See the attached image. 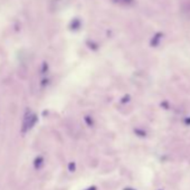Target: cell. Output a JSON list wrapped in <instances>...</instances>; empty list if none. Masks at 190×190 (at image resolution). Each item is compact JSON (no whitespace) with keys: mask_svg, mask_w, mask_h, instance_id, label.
Returning a JSON list of instances; mask_svg holds the SVG:
<instances>
[{"mask_svg":"<svg viewBox=\"0 0 190 190\" xmlns=\"http://www.w3.org/2000/svg\"><path fill=\"white\" fill-rule=\"evenodd\" d=\"M43 163H44V159H43L41 157H38L35 160V162H34V165H35L36 169H39L40 167L43 165Z\"/></svg>","mask_w":190,"mask_h":190,"instance_id":"1","label":"cell"},{"mask_svg":"<svg viewBox=\"0 0 190 190\" xmlns=\"http://www.w3.org/2000/svg\"><path fill=\"white\" fill-rule=\"evenodd\" d=\"M70 171L75 170V163H70Z\"/></svg>","mask_w":190,"mask_h":190,"instance_id":"2","label":"cell"},{"mask_svg":"<svg viewBox=\"0 0 190 190\" xmlns=\"http://www.w3.org/2000/svg\"><path fill=\"white\" fill-rule=\"evenodd\" d=\"M87 190H96V187H94V186H93V187H91V188H88Z\"/></svg>","mask_w":190,"mask_h":190,"instance_id":"3","label":"cell"},{"mask_svg":"<svg viewBox=\"0 0 190 190\" xmlns=\"http://www.w3.org/2000/svg\"><path fill=\"white\" fill-rule=\"evenodd\" d=\"M124 190H133V189H130V188H125Z\"/></svg>","mask_w":190,"mask_h":190,"instance_id":"4","label":"cell"}]
</instances>
